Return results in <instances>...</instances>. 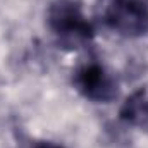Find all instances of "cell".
I'll return each mask as SVG.
<instances>
[{"mask_svg":"<svg viewBox=\"0 0 148 148\" xmlns=\"http://www.w3.org/2000/svg\"><path fill=\"white\" fill-rule=\"evenodd\" d=\"M33 148H64V147L55 145V143H40V145H36V147H33Z\"/></svg>","mask_w":148,"mask_h":148,"instance_id":"5","label":"cell"},{"mask_svg":"<svg viewBox=\"0 0 148 148\" xmlns=\"http://www.w3.org/2000/svg\"><path fill=\"white\" fill-rule=\"evenodd\" d=\"M47 24L62 45L77 47L90 41L95 29L77 0H53L47 10Z\"/></svg>","mask_w":148,"mask_h":148,"instance_id":"1","label":"cell"},{"mask_svg":"<svg viewBox=\"0 0 148 148\" xmlns=\"http://www.w3.org/2000/svg\"><path fill=\"white\" fill-rule=\"evenodd\" d=\"M119 117L121 121L140 131H148V90L140 88L131 93L124 100L119 110Z\"/></svg>","mask_w":148,"mask_h":148,"instance_id":"4","label":"cell"},{"mask_svg":"<svg viewBox=\"0 0 148 148\" xmlns=\"http://www.w3.org/2000/svg\"><path fill=\"white\" fill-rule=\"evenodd\" d=\"M105 24L124 38L148 33V0H110L105 9Z\"/></svg>","mask_w":148,"mask_h":148,"instance_id":"2","label":"cell"},{"mask_svg":"<svg viewBox=\"0 0 148 148\" xmlns=\"http://www.w3.org/2000/svg\"><path fill=\"white\" fill-rule=\"evenodd\" d=\"M74 88L90 102L109 103L117 98V81L102 64L90 62L81 66L73 77Z\"/></svg>","mask_w":148,"mask_h":148,"instance_id":"3","label":"cell"}]
</instances>
